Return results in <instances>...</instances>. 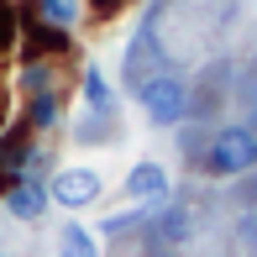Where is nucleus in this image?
Wrapping results in <instances>:
<instances>
[{"instance_id":"obj_1","label":"nucleus","mask_w":257,"mask_h":257,"mask_svg":"<svg viewBox=\"0 0 257 257\" xmlns=\"http://www.w3.org/2000/svg\"><path fill=\"white\" fill-rule=\"evenodd\" d=\"M200 168L210 173V179H236V173L257 168V132L252 126H220V132L210 137Z\"/></svg>"},{"instance_id":"obj_2","label":"nucleus","mask_w":257,"mask_h":257,"mask_svg":"<svg viewBox=\"0 0 257 257\" xmlns=\"http://www.w3.org/2000/svg\"><path fill=\"white\" fill-rule=\"evenodd\" d=\"M137 100H142V110H147V121L153 126H179L184 115H189V84H184L179 74H153L142 89H137Z\"/></svg>"},{"instance_id":"obj_3","label":"nucleus","mask_w":257,"mask_h":257,"mask_svg":"<svg viewBox=\"0 0 257 257\" xmlns=\"http://www.w3.org/2000/svg\"><path fill=\"white\" fill-rule=\"evenodd\" d=\"M68 48H74V37H68L63 27H53V21H42L37 16V6H21V53H27V63L32 58H68Z\"/></svg>"},{"instance_id":"obj_4","label":"nucleus","mask_w":257,"mask_h":257,"mask_svg":"<svg viewBox=\"0 0 257 257\" xmlns=\"http://www.w3.org/2000/svg\"><path fill=\"white\" fill-rule=\"evenodd\" d=\"M153 74H163V58H158V11L137 27V42H132V53H126V89H142Z\"/></svg>"},{"instance_id":"obj_5","label":"nucleus","mask_w":257,"mask_h":257,"mask_svg":"<svg viewBox=\"0 0 257 257\" xmlns=\"http://www.w3.org/2000/svg\"><path fill=\"white\" fill-rule=\"evenodd\" d=\"M100 189H105V184H100L95 168H63V173L53 179L48 194H53V205H63V210H84V205L100 200Z\"/></svg>"},{"instance_id":"obj_6","label":"nucleus","mask_w":257,"mask_h":257,"mask_svg":"<svg viewBox=\"0 0 257 257\" xmlns=\"http://www.w3.org/2000/svg\"><path fill=\"white\" fill-rule=\"evenodd\" d=\"M48 200H53V194L42 189V179H16V184L6 189V210H11L16 220H42Z\"/></svg>"},{"instance_id":"obj_7","label":"nucleus","mask_w":257,"mask_h":257,"mask_svg":"<svg viewBox=\"0 0 257 257\" xmlns=\"http://www.w3.org/2000/svg\"><path fill=\"white\" fill-rule=\"evenodd\" d=\"M168 194V168L153 158H142L132 173H126V200H163Z\"/></svg>"},{"instance_id":"obj_8","label":"nucleus","mask_w":257,"mask_h":257,"mask_svg":"<svg viewBox=\"0 0 257 257\" xmlns=\"http://www.w3.org/2000/svg\"><path fill=\"white\" fill-rule=\"evenodd\" d=\"M79 89H84V105L95 115H115V95H110V79H105L100 63H84V79H79Z\"/></svg>"},{"instance_id":"obj_9","label":"nucleus","mask_w":257,"mask_h":257,"mask_svg":"<svg viewBox=\"0 0 257 257\" xmlns=\"http://www.w3.org/2000/svg\"><path fill=\"white\" fill-rule=\"evenodd\" d=\"M58 115H63V95H58V89L27 95V126H32V132H48V126H58Z\"/></svg>"},{"instance_id":"obj_10","label":"nucleus","mask_w":257,"mask_h":257,"mask_svg":"<svg viewBox=\"0 0 257 257\" xmlns=\"http://www.w3.org/2000/svg\"><path fill=\"white\" fill-rule=\"evenodd\" d=\"M32 6H37L42 21H53V27H63V32H74L79 21H84V0H32Z\"/></svg>"},{"instance_id":"obj_11","label":"nucleus","mask_w":257,"mask_h":257,"mask_svg":"<svg viewBox=\"0 0 257 257\" xmlns=\"http://www.w3.org/2000/svg\"><path fill=\"white\" fill-rule=\"evenodd\" d=\"M58 257H100L95 231H84L79 220H74V226H63V231H58Z\"/></svg>"},{"instance_id":"obj_12","label":"nucleus","mask_w":257,"mask_h":257,"mask_svg":"<svg viewBox=\"0 0 257 257\" xmlns=\"http://www.w3.org/2000/svg\"><path fill=\"white\" fill-rule=\"evenodd\" d=\"M21 89H27V95H42V89H58L53 58H32V63L21 68Z\"/></svg>"},{"instance_id":"obj_13","label":"nucleus","mask_w":257,"mask_h":257,"mask_svg":"<svg viewBox=\"0 0 257 257\" xmlns=\"http://www.w3.org/2000/svg\"><path fill=\"white\" fill-rule=\"evenodd\" d=\"M21 42V6L16 0H0V58Z\"/></svg>"},{"instance_id":"obj_14","label":"nucleus","mask_w":257,"mask_h":257,"mask_svg":"<svg viewBox=\"0 0 257 257\" xmlns=\"http://www.w3.org/2000/svg\"><path fill=\"white\" fill-rule=\"evenodd\" d=\"M84 6H89V11H95V16H100V21H110V16H115V11H121V6H126V0H84Z\"/></svg>"},{"instance_id":"obj_15","label":"nucleus","mask_w":257,"mask_h":257,"mask_svg":"<svg viewBox=\"0 0 257 257\" xmlns=\"http://www.w3.org/2000/svg\"><path fill=\"white\" fill-rule=\"evenodd\" d=\"M11 184H16V173H11V168H0V200H6V189H11Z\"/></svg>"},{"instance_id":"obj_16","label":"nucleus","mask_w":257,"mask_h":257,"mask_svg":"<svg viewBox=\"0 0 257 257\" xmlns=\"http://www.w3.org/2000/svg\"><path fill=\"white\" fill-rule=\"evenodd\" d=\"M0 126H6V95H0Z\"/></svg>"},{"instance_id":"obj_17","label":"nucleus","mask_w":257,"mask_h":257,"mask_svg":"<svg viewBox=\"0 0 257 257\" xmlns=\"http://www.w3.org/2000/svg\"><path fill=\"white\" fill-rule=\"evenodd\" d=\"M0 257H6V252H0Z\"/></svg>"}]
</instances>
